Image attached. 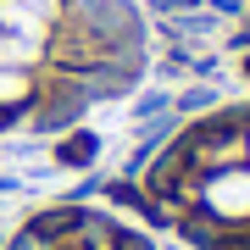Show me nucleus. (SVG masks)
I'll list each match as a JSON object with an SVG mask.
<instances>
[{"mask_svg":"<svg viewBox=\"0 0 250 250\" xmlns=\"http://www.w3.org/2000/svg\"><path fill=\"white\" fill-rule=\"evenodd\" d=\"M150 67L134 0H0V139L67 134Z\"/></svg>","mask_w":250,"mask_h":250,"instance_id":"obj_1","label":"nucleus"},{"mask_svg":"<svg viewBox=\"0 0 250 250\" xmlns=\"http://www.w3.org/2000/svg\"><path fill=\"white\" fill-rule=\"evenodd\" d=\"M139 206L184 250H250V100L184 123L139 172Z\"/></svg>","mask_w":250,"mask_h":250,"instance_id":"obj_2","label":"nucleus"},{"mask_svg":"<svg viewBox=\"0 0 250 250\" xmlns=\"http://www.w3.org/2000/svg\"><path fill=\"white\" fill-rule=\"evenodd\" d=\"M6 250H156L145 233H134L128 223H117L106 211H89V206H56V211H39L11 233Z\"/></svg>","mask_w":250,"mask_h":250,"instance_id":"obj_3","label":"nucleus"}]
</instances>
